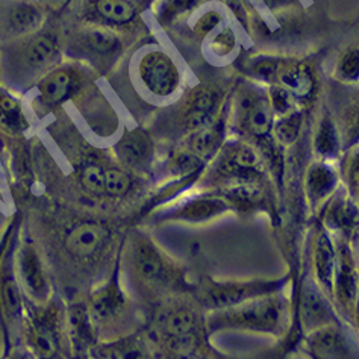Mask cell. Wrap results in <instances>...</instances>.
Listing matches in <instances>:
<instances>
[{
	"mask_svg": "<svg viewBox=\"0 0 359 359\" xmlns=\"http://www.w3.org/2000/svg\"><path fill=\"white\" fill-rule=\"evenodd\" d=\"M2 294L5 300V306L11 314H18V309L22 306L20 302V292H18V287L14 280V275L11 276V271L6 270V279H4L2 285Z\"/></svg>",
	"mask_w": 359,
	"mask_h": 359,
	"instance_id": "836d02e7",
	"label": "cell"
},
{
	"mask_svg": "<svg viewBox=\"0 0 359 359\" xmlns=\"http://www.w3.org/2000/svg\"><path fill=\"white\" fill-rule=\"evenodd\" d=\"M291 290V327L282 339L291 346H297L306 334L335 323H344L326 292L321 290L309 273L302 276L297 283L292 280Z\"/></svg>",
	"mask_w": 359,
	"mask_h": 359,
	"instance_id": "8992f818",
	"label": "cell"
},
{
	"mask_svg": "<svg viewBox=\"0 0 359 359\" xmlns=\"http://www.w3.org/2000/svg\"><path fill=\"white\" fill-rule=\"evenodd\" d=\"M224 140V129L223 123L220 120H214L208 123L206 126L194 130L193 134L188 135L185 149L199 158L202 163L206 165L212 158L220 154L222 146Z\"/></svg>",
	"mask_w": 359,
	"mask_h": 359,
	"instance_id": "7402d4cb",
	"label": "cell"
},
{
	"mask_svg": "<svg viewBox=\"0 0 359 359\" xmlns=\"http://www.w3.org/2000/svg\"><path fill=\"white\" fill-rule=\"evenodd\" d=\"M356 240H358V241H359V233H358V237H356Z\"/></svg>",
	"mask_w": 359,
	"mask_h": 359,
	"instance_id": "60d3db41",
	"label": "cell"
},
{
	"mask_svg": "<svg viewBox=\"0 0 359 359\" xmlns=\"http://www.w3.org/2000/svg\"><path fill=\"white\" fill-rule=\"evenodd\" d=\"M245 130L258 140H264L273 134L275 126V111H273L270 102L266 99H257L249 103L245 109Z\"/></svg>",
	"mask_w": 359,
	"mask_h": 359,
	"instance_id": "d4e9b609",
	"label": "cell"
},
{
	"mask_svg": "<svg viewBox=\"0 0 359 359\" xmlns=\"http://www.w3.org/2000/svg\"><path fill=\"white\" fill-rule=\"evenodd\" d=\"M217 102H219V96L210 90H203L196 94L190 105H188L185 116V128L188 130V135L215 120Z\"/></svg>",
	"mask_w": 359,
	"mask_h": 359,
	"instance_id": "cb8c5ba5",
	"label": "cell"
},
{
	"mask_svg": "<svg viewBox=\"0 0 359 359\" xmlns=\"http://www.w3.org/2000/svg\"><path fill=\"white\" fill-rule=\"evenodd\" d=\"M337 266V244L323 224H318L309 243V275L332 300Z\"/></svg>",
	"mask_w": 359,
	"mask_h": 359,
	"instance_id": "8fae6325",
	"label": "cell"
},
{
	"mask_svg": "<svg viewBox=\"0 0 359 359\" xmlns=\"http://www.w3.org/2000/svg\"><path fill=\"white\" fill-rule=\"evenodd\" d=\"M138 2H146V0H138Z\"/></svg>",
	"mask_w": 359,
	"mask_h": 359,
	"instance_id": "ab89813d",
	"label": "cell"
},
{
	"mask_svg": "<svg viewBox=\"0 0 359 359\" xmlns=\"http://www.w3.org/2000/svg\"><path fill=\"white\" fill-rule=\"evenodd\" d=\"M338 187V173L327 161H317L308 168L305 177V191L313 208L323 205L334 196Z\"/></svg>",
	"mask_w": 359,
	"mask_h": 359,
	"instance_id": "44dd1931",
	"label": "cell"
},
{
	"mask_svg": "<svg viewBox=\"0 0 359 359\" xmlns=\"http://www.w3.org/2000/svg\"><path fill=\"white\" fill-rule=\"evenodd\" d=\"M197 0H163L158 8V17L161 22H170L179 14L188 11Z\"/></svg>",
	"mask_w": 359,
	"mask_h": 359,
	"instance_id": "d6a6232c",
	"label": "cell"
},
{
	"mask_svg": "<svg viewBox=\"0 0 359 359\" xmlns=\"http://www.w3.org/2000/svg\"><path fill=\"white\" fill-rule=\"evenodd\" d=\"M347 182L352 194L356 197V203H359V152H356L347 165Z\"/></svg>",
	"mask_w": 359,
	"mask_h": 359,
	"instance_id": "d590c367",
	"label": "cell"
},
{
	"mask_svg": "<svg viewBox=\"0 0 359 359\" xmlns=\"http://www.w3.org/2000/svg\"><path fill=\"white\" fill-rule=\"evenodd\" d=\"M279 85L296 99H305L314 93L316 81L304 65H287L279 72Z\"/></svg>",
	"mask_w": 359,
	"mask_h": 359,
	"instance_id": "4316f807",
	"label": "cell"
},
{
	"mask_svg": "<svg viewBox=\"0 0 359 359\" xmlns=\"http://www.w3.org/2000/svg\"><path fill=\"white\" fill-rule=\"evenodd\" d=\"M78 50L93 60H109L121 50L120 36L107 27H87L76 36Z\"/></svg>",
	"mask_w": 359,
	"mask_h": 359,
	"instance_id": "ffe728a7",
	"label": "cell"
},
{
	"mask_svg": "<svg viewBox=\"0 0 359 359\" xmlns=\"http://www.w3.org/2000/svg\"><path fill=\"white\" fill-rule=\"evenodd\" d=\"M112 233L102 222H82L70 231L67 249L82 259H91L102 255L108 249Z\"/></svg>",
	"mask_w": 359,
	"mask_h": 359,
	"instance_id": "5bb4252c",
	"label": "cell"
},
{
	"mask_svg": "<svg viewBox=\"0 0 359 359\" xmlns=\"http://www.w3.org/2000/svg\"><path fill=\"white\" fill-rule=\"evenodd\" d=\"M81 184L83 190H87L90 194H105V167L90 161L81 170Z\"/></svg>",
	"mask_w": 359,
	"mask_h": 359,
	"instance_id": "f546056e",
	"label": "cell"
},
{
	"mask_svg": "<svg viewBox=\"0 0 359 359\" xmlns=\"http://www.w3.org/2000/svg\"><path fill=\"white\" fill-rule=\"evenodd\" d=\"M351 326L356 330V335L359 337V296H358V300H356V306H355V313H353V318H352Z\"/></svg>",
	"mask_w": 359,
	"mask_h": 359,
	"instance_id": "74e56055",
	"label": "cell"
},
{
	"mask_svg": "<svg viewBox=\"0 0 359 359\" xmlns=\"http://www.w3.org/2000/svg\"><path fill=\"white\" fill-rule=\"evenodd\" d=\"M83 85V74L73 64H60L35 83L36 107L52 109L72 99Z\"/></svg>",
	"mask_w": 359,
	"mask_h": 359,
	"instance_id": "9c48e42d",
	"label": "cell"
},
{
	"mask_svg": "<svg viewBox=\"0 0 359 359\" xmlns=\"http://www.w3.org/2000/svg\"><path fill=\"white\" fill-rule=\"evenodd\" d=\"M346 323H335L306 334L299 346L311 359H356L355 347L347 337Z\"/></svg>",
	"mask_w": 359,
	"mask_h": 359,
	"instance_id": "30bf717a",
	"label": "cell"
},
{
	"mask_svg": "<svg viewBox=\"0 0 359 359\" xmlns=\"http://www.w3.org/2000/svg\"><path fill=\"white\" fill-rule=\"evenodd\" d=\"M20 275L34 299L46 302L49 296V279L40 257L32 248H25L20 253Z\"/></svg>",
	"mask_w": 359,
	"mask_h": 359,
	"instance_id": "603a6c76",
	"label": "cell"
},
{
	"mask_svg": "<svg viewBox=\"0 0 359 359\" xmlns=\"http://www.w3.org/2000/svg\"><path fill=\"white\" fill-rule=\"evenodd\" d=\"M302 130V116L299 112L282 117L273 126V134L282 146H292L297 141Z\"/></svg>",
	"mask_w": 359,
	"mask_h": 359,
	"instance_id": "f1b7e54d",
	"label": "cell"
},
{
	"mask_svg": "<svg viewBox=\"0 0 359 359\" xmlns=\"http://www.w3.org/2000/svg\"><path fill=\"white\" fill-rule=\"evenodd\" d=\"M132 188L130 176L118 167L105 168V194L109 197H121Z\"/></svg>",
	"mask_w": 359,
	"mask_h": 359,
	"instance_id": "4dcf8cb0",
	"label": "cell"
},
{
	"mask_svg": "<svg viewBox=\"0 0 359 359\" xmlns=\"http://www.w3.org/2000/svg\"><path fill=\"white\" fill-rule=\"evenodd\" d=\"M206 359H237V358H232L229 355H224L220 351H217V348L211 344L210 348H208L206 352Z\"/></svg>",
	"mask_w": 359,
	"mask_h": 359,
	"instance_id": "8d00e7d4",
	"label": "cell"
},
{
	"mask_svg": "<svg viewBox=\"0 0 359 359\" xmlns=\"http://www.w3.org/2000/svg\"><path fill=\"white\" fill-rule=\"evenodd\" d=\"M27 341L35 359H55L60 352L58 311L49 306L34 313L27 321Z\"/></svg>",
	"mask_w": 359,
	"mask_h": 359,
	"instance_id": "7c38bea8",
	"label": "cell"
},
{
	"mask_svg": "<svg viewBox=\"0 0 359 359\" xmlns=\"http://www.w3.org/2000/svg\"><path fill=\"white\" fill-rule=\"evenodd\" d=\"M338 72L347 81H358L359 79V50L351 49L344 53L339 61Z\"/></svg>",
	"mask_w": 359,
	"mask_h": 359,
	"instance_id": "e575fe53",
	"label": "cell"
},
{
	"mask_svg": "<svg viewBox=\"0 0 359 359\" xmlns=\"http://www.w3.org/2000/svg\"><path fill=\"white\" fill-rule=\"evenodd\" d=\"M339 137L337 128L329 118H325L320 123L318 130L314 138V150L320 161L334 159L338 155Z\"/></svg>",
	"mask_w": 359,
	"mask_h": 359,
	"instance_id": "83f0119b",
	"label": "cell"
},
{
	"mask_svg": "<svg viewBox=\"0 0 359 359\" xmlns=\"http://www.w3.org/2000/svg\"><path fill=\"white\" fill-rule=\"evenodd\" d=\"M140 78L155 96H170L179 87L176 64L163 52H150L141 60Z\"/></svg>",
	"mask_w": 359,
	"mask_h": 359,
	"instance_id": "4fadbf2b",
	"label": "cell"
},
{
	"mask_svg": "<svg viewBox=\"0 0 359 359\" xmlns=\"http://www.w3.org/2000/svg\"><path fill=\"white\" fill-rule=\"evenodd\" d=\"M129 285L149 308L176 296L193 294L196 278L149 235L135 232L120 257Z\"/></svg>",
	"mask_w": 359,
	"mask_h": 359,
	"instance_id": "6da1fadb",
	"label": "cell"
},
{
	"mask_svg": "<svg viewBox=\"0 0 359 359\" xmlns=\"http://www.w3.org/2000/svg\"><path fill=\"white\" fill-rule=\"evenodd\" d=\"M291 288L238 306L208 311L205 318L208 337L212 338L222 332H243L283 339L292 318Z\"/></svg>",
	"mask_w": 359,
	"mask_h": 359,
	"instance_id": "7a4b0ae2",
	"label": "cell"
},
{
	"mask_svg": "<svg viewBox=\"0 0 359 359\" xmlns=\"http://www.w3.org/2000/svg\"><path fill=\"white\" fill-rule=\"evenodd\" d=\"M88 313L94 330L107 341L138 330L140 314L134 299L121 283L120 257L111 278L91 296Z\"/></svg>",
	"mask_w": 359,
	"mask_h": 359,
	"instance_id": "277c9868",
	"label": "cell"
},
{
	"mask_svg": "<svg viewBox=\"0 0 359 359\" xmlns=\"http://www.w3.org/2000/svg\"><path fill=\"white\" fill-rule=\"evenodd\" d=\"M9 359H35V356L31 352H15Z\"/></svg>",
	"mask_w": 359,
	"mask_h": 359,
	"instance_id": "f35d334b",
	"label": "cell"
},
{
	"mask_svg": "<svg viewBox=\"0 0 359 359\" xmlns=\"http://www.w3.org/2000/svg\"><path fill=\"white\" fill-rule=\"evenodd\" d=\"M291 273L276 278L219 279L212 276L196 278L193 297L206 311L224 309L245 304L278 292L287 291L292 285Z\"/></svg>",
	"mask_w": 359,
	"mask_h": 359,
	"instance_id": "5b68a950",
	"label": "cell"
},
{
	"mask_svg": "<svg viewBox=\"0 0 359 359\" xmlns=\"http://www.w3.org/2000/svg\"><path fill=\"white\" fill-rule=\"evenodd\" d=\"M231 210H233V205L226 196L205 194L177 208L173 219L187 223H205L229 212Z\"/></svg>",
	"mask_w": 359,
	"mask_h": 359,
	"instance_id": "d6986e66",
	"label": "cell"
},
{
	"mask_svg": "<svg viewBox=\"0 0 359 359\" xmlns=\"http://www.w3.org/2000/svg\"><path fill=\"white\" fill-rule=\"evenodd\" d=\"M27 120L22 108V102L14 94L0 87V128L11 132V134H22L27 129Z\"/></svg>",
	"mask_w": 359,
	"mask_h": 359,
	"instance_id": "484cf974",
	"label": "cell"
},
{
	"mask_svg": "<svg viewBox=\"0 0 359 359\" xmlns=\"http://www.w3.org/2000/svg\"><path fill=\"white\" fill-rule=\"evenodd\" d=\"M83 17L91 23L125 26L135 20L137 8L132 0H87Z\"/></svg>",
	"mask_w": 359,
	"mask_h": 359,
	"instance_id": "ac0fdd59",
	"label": "cell"
},
{
	"mask_svg": "<svg viewBox=\"0 0 359 359\" xmlns=\"http://www.w3.org/2000/svg\"><path fill=\"white\" fill-rule=\"evenodd\" d=\"M321 224L334 238L353 241L359 233V205L346 197H334L326 208Z\"/></svg>",
	"mask_w": 359,
	"mask_h": 359,
	"instance_id": "e0dca14e",
	"label": "cell"
},
{
	"mask_svg": "<svg viewBox=\"0 0 359 359\" xmlns=\"http://www.w3.org/2000/svg\"><path fill=\"white\" fill-rule=\"evenodd\" d=\"M46 22V8L36 0H0V41L13 43L34 35Z\"/></svg>",
	"mask_w": 359,
	"mask_h": 359,
	"instance_id": "ba28073f",
	"label": "cell"
},
{
	"mask_svg": "<svg viewBox=\"0 0 359 359\" xmlns=\"http://www.w3.org/2000/svg\"><path fill=\"white\" fill-rule=\"evenodd\" d=\"M270 105L276 114L287 117L290 114H294L296 111V97L292 96L290 91L285 88L273 87L271 88V96H270Z\"/></svg>",
	"mask_w": 359,
	"mask_h": 359,
	"instance_id": "1f68e13d",
	"label": "cell"
},
{
	"mask_svg": "<svg viewBox=\"0 0 359 359\" xmlns=\"http://www.w3.org/2000/svg\"><path fill=\"white\" fill-rule=\"evenodd\" d=\"M91 359H161L150 339L138 329L125 337L109 339L91 351Z\"/></svg>",
	"mask_w": 359,
	"mask_h": 359,
	"instance_id": "9a60e30c",
	"label": "cell"
},
{
	"mask_svg": "<svg viewBox=\"0 0 359 359\" xmlns=\"http://www.w3.org/2000/svg\"><path fill=\"white\" fill-rule=\"evenodd\" d=\"M337 266L332 285V304L338 316L352 325L356 300L359 296V255L353 241L335 238Z\"/></svg>",
	"mask_w": 359,
	"mask_h": 359,
	"instance_id": "52a82bcc",
	"label": "cell"
},
{
	"mask_svg": "<svg viewBox=\"0 0 359 359\" xmlns=\"http://www.w3.org/2000/svg\"><path fill=\"white\" fill-rule=\"evenodd\" d=\"M118 159L128 168L137 170V172H146L154 163L155 147L149 132L144 129H134L126 132L120 138L116 146Z\"/></svg>",
	"mask_w": 359,
	"mask_h": 359,
	"instance_id": "2e32d148",
	"label": "cell"
},
{
	"mask_svg": "<svg viewBox=\"0 0 359 359\" xmlns=\"http://www.w3.org/2000/svg\"><path fill=\"white\" fill-rule=\"evenodd\" d=\"M62 44L53 31H39L26 39L6 43L0 53V69L9 87H27L39 82L61 64Z\"/></svg>",
	"mask_w": 359,
	"mask_h": 359,
	"instance_id": "3957f363",
	"label": "cell"
}]
</instances>
